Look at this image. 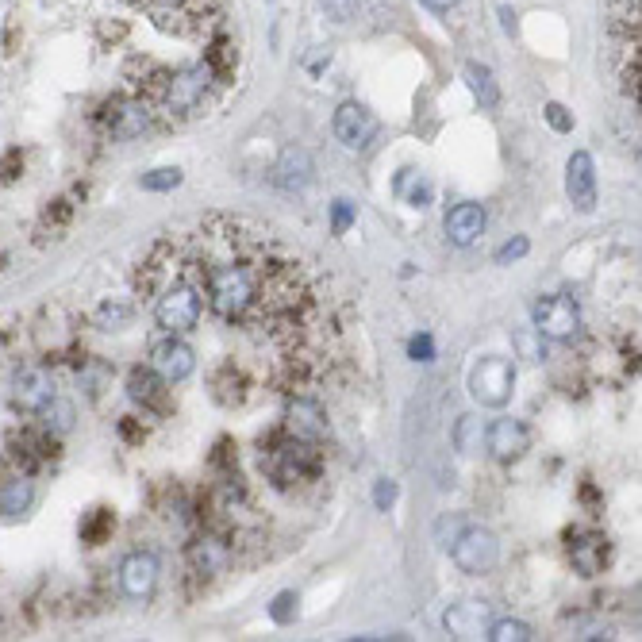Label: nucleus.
I'll return each instance as SVG.
<instances>
[{"mask_svg": "<svg viewBox=\"0 0 642 642\" xmlns=\"http://www.w3.org/2000/svg\"><path fill=\"white\" fill-rule=\"evenodd\" d=\"M54 396H58L54 377H50L43 366H27V370H20L16 381H12V404H16L20 412H27V416H39Z\"/></svg>", "mask_w": 642, "mask_h": 642, "instance_id": "nucleus-9", "label": "nucleus"}, {"mask_svg": "<svg viewBox=\"0 0 642 642\" xmlns=\"http://www.w3.org/2000/svg\"><path fill=\"white\" fill-rule=\"evenodd\" d=\"M127 396L135 400V404H143L147 412L154 416H166L170 412V381L162 377V373L154 370V366H135V370L127 373Z\"/></svg>", "mask_w": 642, "mask_h": 642, "instance_id": "nucleus-11", "label": "nucleus"}, {"mask_svg": "<svg viewBox=\"0 0 642 642\" xmlns=\"http://www.w3.org/2000/svg\"><path fill=\"white\" fill-rule=\"evenodd\" d=\"M373 500H377V508H381V512H389V508H393V500H396L393 481H377V493H373Z\"/></svg>", "mask_w": 642, "mask_h": 642, "instance_id": "nucleus-41", "label": "nucleus"}, {"mask_svg": "<svg viewBox=\"0 0 642 642\" xmlns=\"http://www.w3.org/2000/svg\"><path fill=\"white\" fill-rule=\"evenodd\" d=\"M581 327V312L569 297L535 300V331L543 339H573Z\"/></svg>", "mask_w": 642, "mask_h": 642, "instance_id": "nucleus-8", "label": "nucleus"}, {"mask_svg": "<svg viewBox=\"0 0 642 642\" xmlns=\"http://www.w3.org/2000/svg\"><path fill=\"white\" fill-rule=\"evenodd\" d=\"M335 135H339V143L350 150H366L373 143V135H377V120H373V112L366 104H354V100H346L343 108L335 112Z\"/></svg>", "mask_w": 642, "mask_h": 642, "instance_id": "nucleus-12", "label": "nucleus"}, {"mask_svg": "<svg viewBox=\"0 0 642 642\" xmlns=\"http://www.w3.org/2000/svg\"><path fill=\"white\" fill-rule=\"evenodd\" d=\"M31 500H35V489H31L27 473L12 477V481H4V485H0V516L4 519L24 516L27 508H31Z\"/></svg>", "mask_w": 642, "mask_h": 642, "instance_id": "nucleus-24", "label": "nucleus"}, {"mask_svg": "<svg viewBox=\"0 0 642 642\" xmlns=\"http://www.w3.org/2000/svg\"><path fill=\"white\" fill-rule=\"evenodd\" d=\"M527 443H531V435H527V427L519 420H496L489 423V431H485V446H489V454L500 458V462L523 458Z\"/></svg>", "mask_w": 642, "mask_h": 642, "instance_id": "nucleus-18", "label": "nucleus"}, {"mask_svg": "<svg viewBox=\"0 0 642 642\" xmlns=\"http://www.w3.org/2000/svg\"><path fill=\"white\" fill-rule=\"evenodd\" d=\"M270 477L277 489H300V485H316L323 477V450L320 443L308 439H285V443L270 450Z\"/></svg>", "mask_w": 642, "mask_h": 642, "instance_id": "nucleus-3", "label": "nucleus"}, {"mask_svg": "<svg viewBox=\"0 0 642 642\" xmlns=\"http://www.w3.org/2000/svg\"><path fill=\"white\" fill-rule=\"evenodd\" d=\"M512 389H516V370L508 358H481L470 370V393L481 408H504L512 400Z\"/></svg>", "mask_w": 642, "mask_h": 642, "instance_id": "nucleus-7", "label": "nucleus"}, {"mask_svg": "<svg viewBox=\"0 0 642 642\" xmlns=\"http://www.w3.org/2000/svg\"><path fill=\"white\" fill-rule=\"evenodd\" d=\"M485 639L493 642H527L531 639V627L527 623H519V619H496L489 623V635Z\"/></svg>", "mask_w": 642, "mask_h": 642, "instance_id": "nucleus-29", "label": "nucleus"}, {"mask_svg": "<svg viewBox=\"0 0 642 642\" xmlns=\"http://www.w3.org/2000/svg\"><path fill=\"white\" fill-rule=\"evenodd\" d=\"M581 504H585L589 512H600V493H596L593 481H585V485H581Z\"/></svg>", "mask_w": 642, "mask_h": 642, "instance_id": "nucleus-43", "label": "nucleus"}, {"mask_svg": "<svg viewBox=\"0 0 642 642\" xmlns=\"http://www.w3.org/2000/svg\"><path fill=\"white\" fill-rule=\"evenodd\" d=\"M489 623H493L489 604H481V600H458L443 616V627L454 639H481V635H489Z\"/></svg>", "mask_w": 642, "mask_h": 642, "instance_id": "nucleus-14", "label": "nucleus"}, {"mask_svg": "<svg viewBox=\"0 0 642 642\" xmlns=\"http://www.w3.org/2000/svg\"><path fill=\"white\" fill-rule=\"evenodd\" d=\"M70 216H74V204H70V200H54V204H50L47 212H43V220H47L50 227H58V223H66V220H70Z\"/></svg>", "mask_w": 642, "mask_h": 642, "instance_id": "nucleus-38", "label": "nucleus"}, {"mask_svg": "<svg viewBox=\"0 0 642 642\" xmlns=\"http://www.w3.org/2000/svg\"><path fill=\"white\" fill-rule=\"evenodd\" d=\"M20 177H24V154L20 150L0 154V185H16Z\"/></svg>", "mask_w": 642, "mask_h": 642, "instance_id": "nucleus-32", "label": "nucleus"}, {"mask_svg": "<svg viewBox=\"0 0 642 642\" xmlns=\"http://www.w3.org/2000/svg\"><path fill=\"white\" fill-rule=\"evenodd\" d=\"M466 77H470L473 97L481 100L485 108H493L496 100H500V93H496V81H493V70H489V66H477V62H470V66H466Z\"/></svg>", "mask_w": 642, "mask_h": 642, "instance_id": "nucleus-26", "label": "nucleus"}, {"mask_svg": "<svg viewBox=\"0 0 642 642\" xmlns=\"http://www.w3.org/2000/svg\"><path fill=\"white\" fill-rule=\"evenodd\" d=\"M124 4H131V8H147L150 0H124Z\"/></svg>", "mask_w": 642, "mask_h": 642, "instance_id": "nucleus-46", "label": "nucleus"}, {"mask_svg": "<svg viewBox=\"0 0 642 642\" xmlns=\"http://www.w3.org/2000/svg\"><path fill=\"white\" fill-rule=\"evenodd\" d=\"M481 439H485L481 420H477V416H462L458 427H454V446H458L462 454H477V450H481Z\"/></svg>", "mask_w": 642, "mask_h": 642, "instance_id": "nucleus-28", "label": "nucleus"}, {"mask_svg": "<svg viewBox=\"0 0 642 642\" xmlns=\"http://www.w3.org/2000/svg\"><path fill=\"white\" fill-rule=\"evenodd\" d=\"M39 416H43V427H47L50 435H66V431L74 427V408H70L66 400H58V396L50 400Z\"/></svg>", "mask_w": 642, "mask_h": 642, "instance_id": "nucleus-27", "label": "nucleus"}, {"mask_svg": "<svg viewBox=\"0 0 642 642\" xmlns=\"http://www.w3.org/2000/svg\"><path fill=\"white\" fill-rule=\"evenodd\" d=\"M350 223H354V208H350V200H335V204H331V231H335V235H343Z\"/></svg>", "mask_w": 642, "mask_h": 642, "instance_id": "nucleus-35", "label": "nucleus"}, {"mask_svg": "<svg viewBox=\"0 0 642 642\" xmlns=\"http://www.w3.org/2000/svg\"><path fill=\"white\" fill-rule=\"evenodd\" d=\"M285 435L308 439V443H323V439H327V420H323V412L312 400L293 396L289 408H285Z\"/></svg>", "mask_w": 642, "mask_h": 642, "instance_id": "nucleus-16", "label": "nucleus"}, {"mask_svg": "<svg viewBox=\"0 0 642 642\" xmlns=\"http://www.w3.org/2000/svg\"><path fill=\"white\" fill-rule=\"evenodd\" d=\"M81 543L85 546H100L112 539V531H116V512L112 508H104V504H97V508H89L85 516H81Z\"/></svg>", "mask_w": 642, "mask_h": 642, "instance_id": "nucleus-25", "label": "nucleus"}, {"mask_svg": "<svg viewBox=\"0 0 642 642\" xmlns=\"http://www.w3.org/2000/svg\"><path fill=\"white\" fill-rule=\"evenodd\" d=\"M500 16H504V27H508V31H516V16H512L508 8H500Z\"/></svg>", "mask_w": 642, "mask_h": 642, "instance_id": "nucleus-45", "label": "nucleus"}, {"mask_svg": "<svg viewBox=\"0 0 642 642\" xmlns=\"http://www.w3.org/2000/svg\"><path fill=\"white\" fill-rule=\"evenodd\" d=\"M170 281L193 285L200 304L227 327L262 331L285 350L293 385L304 377L323 312L320 293L304 262L270 231L212 216L189 235H170L147 250L131 285L139 297H158Z\"/></svg>", "mask_w": 642, "mask_h": 642, "instance_id": "nucleus-1", "label": "nucleus"}, {"mask_svg": "<svg viewBox=\"0 0 642 642\" xmlns=\"http://www.w3.org/2000/svg\"><path fill=\"white\" fill-rule=\"evenodd\" d=\"M516 350L527 358V362H543L546 358V343H543V335L531 327V331H519L516 335Z\"/></svg>", "mask_w": 642, "mask_h": 642, "instance_id": "nucleus-30", "label": "nucleus"}, {"mask_svg": "<svg viewBox=\"0 0 642 642\" xmlns=\"http://www.w3.org/2000/svg\"><path fill=\"white\" fill-rule=\"evenodd\" d=\"M308 181H312V158H308V150L289 147L281 154V162H277V185H281V189H304Z\"/></svg>", "mask_w": 642, "mask_h": 642, "instance_id": "nucleus-23", "label": "nucleus"}, {"mask_svg": "<svg viewBox=\"0 0 642 642\" xmlns=\"http://www.w3.org/2000/svg\"><path fill=\"white\" fill-rule=\"evenodd\" d=\"M181 185V170H154V173H143V189L147 193H170Z\"/></svg>", "mask_w": 642, "mask_h": 642, "instance_id": "nucleus-31", "label": "nucleus"}, {"mask_svg": "<svg viewBox=\"0 0 642 642\" xmlns=\"http://www.w3.org/2000/svg\"><path fill=\"white\" fill-rule=\"evenodd\" d=\"M423 4H427V8H435V12H446V8H454L458 0H423Z\"/></svg>", "mask_w": 642, "mask_h": 642, "instance_id": "nucleus-44", "label": "nucleus"}, {"mask_svg": "<svg viewBox=\"0 0 642 642\" xmlns=\"http://www.w3.org/2000/svg\"><path fill=\"white\" fill-rule=\"evenodd\" d=\"M185 558H189L193 573H200V577H216V573H223L227 562H231V550H227V543L216 539V535H200V539L189 543V554H185Z\"/></svg>", "mask_w": 642, "mask_h": 642, "instance_id": "nucleus-20", "label": "nucleus"}, {"mask_svg": "<svg viewBox=\"0 0 642 642\" xmlns=\"http://www.w3.org/2000/svg\"><path fill=\"white\" fill-rule=\"evenodd\" d=\"M97 124L112 135V139H139L143 131L154 124V108L143 97H108L100 104Z\"/></svg>", "mask_w": 642, "mask_h": 642, "instance_id": "nucleus-6", "label": "nucleus"}, {"mask_svg": "<svg viewBox=\"0 0 642 642\" xmlns=\"http://www.w3.org/2000/svg\"><path fill=\"white\" fill-rule=\"evenodd\" d=\"M408 354H412L416 362H431V358H435V343H431V335H416V339L408 343Z\"/></svg>", "mask_w": 642, "mask_h": 642, "instance_id": "nucleus-39", "label": "nucleus"}, {"mask_svg": "<svg viewBox=\"0 0 642 642\" xmlns=\"http://www.w3.org/2000/svg\"><path fill=\"white\" fill-rule=\"evenodd\" d=\"M120 585H124V593L131 596V600H150L154 585H158V562H154V554H143V550L127 554L124 566H120Z\"/></svg>", "mask_w": 642, "mask_h": 642, "instance_id": "nucleus-17", "label": "nucleus"}, {"mask_svg": "<svg viewBox=\"0 0 642 642\" xmlns=\"http://www.w3.org/2000/svg\"><path fill=\"white\" fill-rule=\"evenodd\" d=\"M546 124L566 135V131H573V116H569L562 104H554V100H550V104H546Z\"/></svg>", "mask_w": 642, "mask_h": 642, "instance_id": "nucleus-36", "label": "nucleus"}, {"mask_svg": "<svg viewBox=\"0 0 642 642\" xmlns=\"http://www.w3.org/2000/svg\"><path fill=\"white\" fill-rule=\"evenodd\" d=\"M97 35H100V43H120L127 35V24H100Z\"/></svg>", "mask_w": 642, "mask_h": 642, "instance_id": "nucleus-42", "label": "nucleus"}, {"mask_svg": "<svg viewBox=\"0 0 642 642\" xmlns=\"http://www.w3.org/2000/svg\"><path fill=\"white\" fill-rule=\"evenodd\" d=\"M566 193L577 204V212H593L596 208V166L593 154L577 150L566 166Z\"/></svg>", "mask_w": 642, "mask_h": 642, "instance_id": "nucleus-15", "label": "nucleus"}, {"mask_svg": "<svg viewBox=\"0 0 642 642\" xmlns=\"http://www.w3.org/2000/svg\"><path fill=\"white\" fill-rule=\"evenodd\" d=\"M212 81L216 77L208 74L204 66H185V70H170V81H166V93L158 97L154 112L170 116L177 124L200 116L208 104H212Z\"/></svg>", "mask_w": 642, "mask_h": 642, "instance_id": "nucleus-2", "label": "nucleus"}, {"mask_svg": "<svg viewBox=\"0 0 642 642\" xmlns=\"http://www.w3.org/2000/svg\"><path fill=\"white\" fill-rule=\"evenodd\" d=\"M150 366L162 373L166 381H185L189 373L197 370V354H193V346H185L181 339H158V343L150 346Z\"/></svg>", "mask_w": 642, "mask_h": 642, "instance_id": "nucleus-13", "label": "nucleus"}, {"mask_svg": "<svg viewBox=\"0 0 642 642\" xmlns=\"http://www.w3.org/2000/svg\"><path fill=\"white\" fill-rule=\"evenodd\" d=\"M127 320H131V308H127V304H100L97 323L104 327V331H112V327H124Z\"/></svg>", "mask_w": 642, "mask_h": 642, "instance_id": "nucleus-33", "label": "nucleus"}, {"mask_svg": "<svg viewBox=\"0 0 642 642\" xmlns=\"http://www.w3.org/2000/svg\"><path fill=\"white\" fill-rule=\"evenodd\" d=\"M120 435H124L127 443H143V439H147V427L135 420V416H124V420H120Z\"/></svg>", "mask_w": 642, "mask_h": 642, "instance_id": "nucleus-40", "label": "nucleus"}, {"mask_svg": "<svg viewBox=\"0 0 642 642\" xmlns=\"http://www.w3.org/2000/svg\"><path fill=\"white\" fill-rule=\"evenodd\" d=\"M485 235V208L481 204H458L446 216V239L454 247H473Z\"/></svg>", "mask_w": 642, "mask_h": 642, "instance_id": "nucleus-19", "label": "nucleus"}, {"mask_svg": "<svg viewBox=\"0 0 642 642\" xmlns=\"http://www.w3.org/2000/svg\"><path fill=\"white\" fill-rule=\"evenodd\" d=\"M450 558L454 566L470 577H485L493 573L500 562V543L489 527H462L454 539H450Z\"/></svg>", "mask_w": 642, "mask_h": 642, "instance_id": "nucleus-5", "label": "nucleus"}, {"mask_svg": "<svg viewBox=\"0 0 642 642\" xmlns=\"http://www.w3.org/2000/svg\"><path fill=\"white\" fill-rule=\"evenodd\" d=\"M235 66H239V50H235V39L227 35H216L208 47H204V70L216 77V85H227L235 77Z\"/></svg>", "mask_w": 642, "mask_h": 642, "instance_id": "nucleus-22", "label": "nucleus"}, {"mask_svg": "<svg viewBox=\"0 0 642 642\" xmlns=\"http://www.w3.org/2000/svg\"><path fill=\"white\" fill-rule=\"evenodd\" d=\"M247 389H250L247 373L239 370L235 362H223L220 370L212 373V396L220 400L223 408H239L247 400Z\"/></svg>", "mask_w": 642, "mask_h": 642, "instance_id": "nucleus-21", "label": "nucleus"}, {"mask_svg": "<svg viewBox=\"0 0 642 642\" xmlns=\"http://www.w3.org/2000/svg\"><path fill=\"white\" fill-rule=\"evenodd\" d=\"M204 316V304H200L197 289L185 285V281H170L158 297H154V320L158 327H166L170 335H185L193 331Z\"/></svg>", "mask_w": 642, "mask_h": 642, "instance_id": "nucleus-4", "label": "nucleus"}, {"mask_svg": "<svg viewBox=\"0 0 642 642\" xmlns=\"http://www.w3.org/2000/svg\"><path fill=\"white\" fill-rule=\"evenodd\" d=\"M527 250H531V243H527V239L519 235V239H512V243H504V247L496 250V262H500V266H508V262H516V258H523Z\"/></svg>", "mask_w": 642, "mask_h": 642, "instance_id": "nucleus-37", "label": "nucleus"}, {"mask_svg": "<svg viewBox=\"0 0 642 642\" xmlns=\"http://www.w3.org/2000/svg\"><path fill=\"white\" fill-rule=\"evenodd\" d=\"M297 593H281L277 600L270 604V616H273V623H293L297 619Z\"/></svg>", "mask_w": 642, "mask_h": 642, "instance_id": "nucleus-34", "label": "nucleus"}, {"mask_svg": "<svg viewBox=\"0 0 642 642\" xmlns=\"http://www.w3.org/2000/svg\"><path fill=\"white\" fill-rule=\"evenodd\" d=\"M569 562L581 577H596L612 562V543L600 531H569Z\"/></svg>", "mask_w": 642, "mask_h": 642, "instance_id": "nucleus-10", "label": "nucleus"}]
</instances>
